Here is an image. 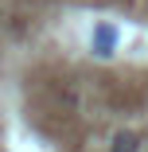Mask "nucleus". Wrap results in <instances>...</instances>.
<instances>
[{"instance_id": "2", "label": "nucleus", "mask_w": 148, "mask_h": 152, "mask_svg": "<svg viewBox=\"0 0 148 152\" xmlns=\"http://www.w3.org/2000/svg\"><path fill=\"white\" fill-rule=\"evenodd\" d=\"M109 152H140V137H136V133H129V129L113 133V144H109Z\"/></svg>"}, {"instance_id": "1", "label": "nucleus", "mask_w": 148, "mask_h": 152, "mask_svg": "<svg viewBox=\"0 0 148 152\" xmlns=\"http://www.w3.org/2000/svg\"><path fill=\"white\" fill-rule=\"evenodd\" d=\"M90 47H94L98 58H109V55L117 51V27H113V23H98L94 35H90Z\"/></svg>"}]
</instances>
